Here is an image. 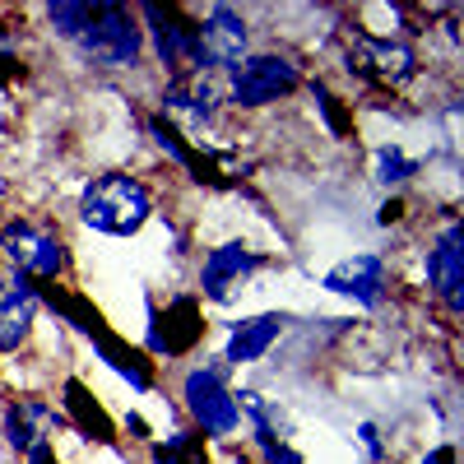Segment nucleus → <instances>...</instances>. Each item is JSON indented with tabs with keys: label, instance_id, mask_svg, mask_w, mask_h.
Wrapping results in <instances>:
<instances>
[{
	"label": "nucleus",
	"instance_id": "obj_1",
	"mask_svg": "<svg viewBox=\"0 0 464 464\" xmlns=\"http://www.w3.org/2000/svg\"><path fill=\"white\" fill-rule=\"evenodd\" d=\"M74 214H80V223L89 232H98V237L130 242L159 218V196H153V186L140 172L107 168V172L84 177L80 196H74Z\"/></svg>",
	"mask_w": 464,
	"mask_h": 464
},
{
	"label": "nucleus",
	"instance_id": "obj_2",
	"mask_svg": "<svg viewBox=\"0 0 464 464\" xmlns=\"http://www.w3.org/2000/svg\"><path fill=\"white\" fill-rule=\"evenodd\" d=\"M232 372L218 353L190 358V367L177 376V400L186 428H196L209 446H232L242 437V409H237V385Z\"/></svg>",
	"mask_w": 464,
	"mask_h": 464
},
{
	"label": "nucleus",
	"instance_id": "obj_3",
	"mask_svg": "<svg viewBox=\"0 0 464 464\" xmlns=\"http://www.w3.org/2000/svg\"><path fill=\"white\" fill-rule=\"evenodd\" d=\"M339 65L367 98H376V93H400L418 84L428 61H422L418 43H409V37H376L353 24L339 37Z\"/></svg>",
	"mask_w": 464,
	"mask_h": 464
},
{
	"label": "nucleus",
	"instance_id": "obj_4",
	"mask_svg": "<svg viewBox=\"0 0 464 464\" xmlns=\"http://www.w3.org/2000/svg\"><path fill=\"white\" fill-rule=\"evenodd\" d=\"M302 84H306V65L293 52L260 47V52L242 56L223 74V107L242 111V116H256V111H269V107L297 98Z\"/></svg>",
	"mask_w": 464,
	"mask_h": 464
},
{
	"label": "nucleus",
	"instance_id": "obj_5",
	"mask_svg": "<svg viewBox=\"0 0 464 464\" xmlns=\"http://www.w3.org/2000/svg\"><path fill=\"white\" fill-rule=\"evenodd\" d=\"M0 265L19 269L33 284H70L74 275V246L52 218L5 214L0 223Z\"/></svg>",
	"mask_w": 464,
	"mask_h": 464
},
{
	"label": "nucleus",
	"instance_id": "obj_6",
	"mask_svg": "<svg viewBox=\"0 0 464 464\" xmlns=\"http://www.w3.org/2000/svg\"><path fill=\"white\" fill-rule=\"evenodd\" d=\"M209 316H205V302L181 288L168 302H159L153 293H144V339L140 348L153 362H190L200 358V348L209 343Z\"/></svg>",
	"mask_w": 464,
	"mask_h": 464
},
{
	"label": "nucleus",
	"instance_id": "obj_7",
	"mask_svg": "<svg viewBox=\"0 0 464 464\" xmlns=\"http://www.w3.org/2000/svg\"><path fill=\"white\" fill-rule=\"evenodd\" d=\"M74 56H80L89 70L98 74H130L144 65V28L135 5H121V0H93V19L74 43Z\"/></svg>",
	"mask_w": 464,
	"mask_h": 464
},
{
	"label": "nucleus",
	"instance_id": "obj_8",
	"mask_svg": "<svg viewBox=\"0 0 464 464\" xmlns=\"http://www.w3.org/2000/svg\"><path fill=\"white\" fill-rule=\"evenodd\" d=\"M135 14L144 28V52L163 70V80L205 70L196 5H153V0H144V5H135Z\"/></svg>",
	"mask_w": 464,
	"mask_h": 464
},
{
	"label": "nucleus",
	"instance_id": "obj_9",
	"mask_svg": "<svg viewBox=\"0 0 464 464\" xmlns=\"http://www.w3.org/2000/svg\"><path fill=\"white\" fill-rule=\"evenodd\" d=\"M269 265H275V256L260 251L256 242L223 237V242L205 246V256L196 265V288H190V293H196L205 306H232L256 284L260 269H269Z\"/></svg>",
	"mask_w": 464,
	"mask_h": 464
},
{
	"label": "nucleus",
	"instance_id": "obj_10",
	"mask_svg": "<svg viewBox=\"0 0 464 464\" xmlns=\"http://www.w3.org/2000/svg\"><path fill=\"white\" fill-rule=\"evenodd\" d=\"M422 288L441 306L446 321L464 316V223L455 209L441 214V223L428 232V251H422Z\"/></svg>",
	"mask_w": 464,
	"mask_h": 464
},
{
	"label": "nucleus",
	"instance_id": "obj_11",
	"mask_svg": "<svg viewBox=\"0 0 464 464\" xmlns=\"http://www.w3.org/2000/svg\"><path fill=\"white\" fill-rule=\"evenodd\" d=\"M321 288L330 297L362 306V312H381L395 293V265L385 251H348L321 275Z\"/></svg>",
	"mask_w": 464,
	"mask_h": 464
},
{
	"label": "nucleus",
	"instance_id": "obj_12",
	"mask_svg": "<svg viewBox=\"0 0 464 464\" xmlns=\"http://www.w3.org/2000/svg\"><path fill=\"white\" fill-rule=\"evenodd\" d=\"M56 409L65 413V428L74 441H84L89 450H121V428H116V413L107 409V400L80 372H65L56 381Z\"/></svg>",
	"mask_w": 464,
	"mask_h": 464
},
{
	"label": "nucleus",
	"instance_id": "obj_13",
	"mask_svg": "<svg viewBox=\"0 0 464 464\" xmlns=\"http://www.w3.org/2000/svg\"><path fill=\"white\" fill-rule=\"evenodd\" d=\"M56 437H70V428L47 391H19L0 400V446L10 455H24L33 441H56Z\"/></svg>",
	"mask_w": 464,
	"mask_h": 464
},
{
	"label": "nucleus",
	"instance_id": "obj_14",
	"mask_svg": "<svg viewBox=\"0 0 464 464\" xmlns=\"http://www.w3.org/2000/svg\"><path fill=\"white\" fill-rule=\"evenodd\" d=\"M37 330H43V302L37 284L19 269H0V362L24 358Z\"/></svg>",
	"mask_w": 464,
	"mask_h": 464
},
{
	"label": "nucleus",
	"instance_id": "obj_15",
	"mask_svg": "<svg viewBox=\"0 0 464 464\" xmlns=\"http://www.w3.org/2000/svg\"><path fill=\"white\" fill-rule=\"evenodd\" d=\"M84 343L93 348V358H98L116 381H121L130 395H159V391H163V381H159V362H153L140 343H130L121 330H111L107 321H102Z\"/></svg>",
	"mask_w": 464,
	"mask_h": 464
},
{
	"label": "nucleus",
	"instance_id": "obj_16",
	"mask_svg": "<svg viewBox=\"0 0 464 464\" xmlns=\"http://www.w3.org/2000/svg\"><path fill=\"white\" fill-rule=\"evenodd\" d=\"M200 19V52H205V70L227 74L242 56H251V19L237 5H205L196 10Z\"/></svg>",
	"mask_w": 464,
	"mask_h": 464
},
{
	"label": "nucleus",
	"instance_id": "obj_17",
	"mask_svg": "<svg viewBox=\"0 0 464 464\" xmlns=\"http://www.w3.org/2000/svg\"><path fill=\"white\" fill-rule=\"evenodd\" d=\"M293 316L288 312H256V316H242V321H227L223 325V362L232 372H246L256 362H265L269 353L279 348V339L288 334Z\"/></svg>",
	"mask_w": 464,
	"mask_h": 464
},
{
	"label": "nucleus",
	"instance_id": "obj_18",
	"mask_svg": "<svg viewBox=\"0 0 464 464\" xmlns=\"http://www.w3.org/2000/svg\"><path fill=\"white\" fill-rule=\"evenodd\" d=\"M306 98H312V111H316V121L330 140H358V102L353 98H343L334 93L330 80H321V74H306Z\"/></svg>",
	"mask_w": 464,
	"mask_h": 464
},
{
	"label": "nucleus",
	"instance_id": "obj_19",
	"mask_svg": "<svg viewBox=\"0 0 464 464\" xmlns=\"http://www.w3.org/2000/svg\"><path fill=\"white\" fill-rule=\"evenodd\" d=\"M144 464H218V455L196 428L177 422V428L159 432L144 446Z\"/></svg>",
	"mask_w": 464,
	"mask_h": 464
},
{
	"label": "nucleus",
	"instance_id": "obj_20",
	"mask_svg": "<svg viewBox=\"0 0 464 464\" xmlns=\"http://www.w3.org/2000/svg\"><path fill=\"white\" fill-rule=\"evenodd\" d=\"M422 168H428V159H422V153H409L400 140H381L372 149V181L385 186L391 196H400L413 177H422Z\"/></svg>",
	"mask_w": 464,
	"mask_h": 464
},
{
	"label": "nucleus",
	"instance_id": "obj_21",
	"mask_svg": "<svg viewBox=\"0 0 464 464\" xmlns=\"http://www.w3.org/2000/svg\"><path fill=\"white\" fill-rule=\"evenodd\" d=\"M93 19V0H52V5H43V24L47 33L56 37V43H80V33L89 28Z\"/></svg>",
	"mask_w": 464,
	"mask_h": 464
},
{
	"label": "nucleus",
	"instance_id": "obj_22",
	"mask_svg": "<svg viewBox=\"0 0 464 464\" xmlns=\"http://www.w3.org/2000/svg\"><path fill=\"white\" fill-rule=\"evenodd\" d=\"M353 437H358V450H362L367 464H385V459H391V441H385L376 418H362L358 428H353Z\"/></svg>",
	"mask_w": 464,
	"mask_h": 464
},
{
	"label": "nucleus",
	"instance_id": "obj_23",
	"mask_svg": "<svg viewBox=\"0 0 464 464\" xmlns=\"http://www.w3.org/2000/svg\"><path fill=\"white\" fill-rule=\"evenodd\" d=\"M116 428H121V446H140V450L159 437V432H153V422H149L140 409H126L121 418H116Z\"/></svg>",
	"mask_w": 464,
	"mask_h": 464
},
{
	"label": "nucleus",
	"instance_id": "obj_24",
	"mask_svg": "<svg viewBox=\"0 0 464 464\" xmlns=\"http://www.w3.org/2000/svg\"><path fill=\"white\" fill-rule=\"evenodd\" d=\"M24 47V14L0 10V56H19Z\"/></svg>",
	"mask_w": 464,
	"mask_h": 464
},
{
	"label": "nucleus",
	"instance_id": "obj_25",
	"mask_svg": "<svg viewBox=\"0 0 464 464\" xmlns=\"http://www.w3.org/2000/svg\"><path fill=\"white\" fill-rule=\"evenodd\" d=\"M256 464H306L302 446L297 441H275V446H265V450H251Z\"/></svg>",
	"mask_w": 464,
	"mask_h": 464
},
{
	"label": "nucleus",
	"instance_id": "obj_26",
	"mask_svg": "<svg viewBox=\"0 0 464 464\" xmlns=\"http://www.w3.org/2000/svg\"><path fill=\"white\" fill-rule=\"evenodd\" d=\"M409 218V200L404 196H385L381 209H376V227H400Z\"/></svg>",
	"mask_w": 464,
	"mask_h": 464
},
{
	"label": "nucleus",
	"instance_id": "obj_27",
	"mask_svg": "<svg viewBox=\"0 0 464 464\" xmlns=\"http://www.w3.org/2000/svg\"><path fill=\"white\" fill-rule=\"evenodd\" d=\"M19 464H70V459L61 455L56 441H33V446L19 455Z\"/></svg>",
	"mask_w": 464,
	"mask_h": 464
},
{
	"label": "nucleus",
	"instance_id": "obj_28",
	"mask_svg": "<svg viewBox=\"0 0 464 464\" xmlns=\"http://www.w3.org/2000/svg\"><path fill=\"white\" fill-rule=\"evenodd\" d=\"M24 80H28V61L24 56H0V93H10Z\"/></svg>",
	"mask_w": 464,
	"mask_h": 464
},
{
	"label": "nucleus",
	"instance_id": "obj_29",
	"mask_svg": "<svg viewBox=\"0 0 464 464\" xmlns=\"http://www.w3.org/2000/svg\"><path fill=\"white\" fill-rule=\"evenodd\" d=\"M418 464H459V446L446 437V441H437V446H428L418 455Z\"/></svg>",
	"mask_w": 464,
	"mask_h": 464
},
{
	"label": "nucleus",
	"instance_id": "obj_30",
	"mask_svg": "<svg viewBox=\"0 0 464 464\" xmlns=\"http://www.w3.org/2000/svg\"><path fill=\"white\" fill-rule=\"evenodd\" d=\"M0 223H5V200H0Z\"/></svg>",
	"mask_w": 464,
	"mask_h": 464
}]
</instances>
